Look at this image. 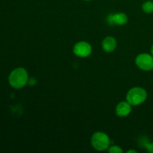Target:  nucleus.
I'll return each mask as SVG.
<instances>
[{"label":"nucleus","mask_w":153,"mask_h":153,"mask_svg":"<svg viewBox=\"0 0 153 153\" xmlns=\"http://www.w3.org/2000/svg\"><path fill=\"white\" fill-rule=\"evenodd\" d=\"M8 81L10 85L16 89H20L25 86L28 81V74L26 70L18 67L10 73Z\"/></svg>","instance_id":"nucleus-1"},{"label":"nucleus","mask_w":153,"mask_h":153,"mask_svg":"<svg viewBox=\"0 0 153 153\" xmlns=\"http://www.w3.org/2000/svg\"><path fill=\"white\" fill-rule=\"evenodd\" d=\"M147 92L140 87H135L128 91L126 95V100L131 105H138L146 101Z\"/></svg>","instance_id":"nucleus-2"},{"label":"nucleus","mask_w":153,"mask_h":153,"mask_svg":"<svg viewBox=\"0 0 153 153\" xmlns=\"http://www.w3.org/2000/svg\"><path fill=\"white\" fill-rule=\"evenodd\" d=\"M110 139L104 132L97 131L94 133L91 137V144L97 151H105L110 146Z\"/></svg>","instance_id":"nucleus-3"},{"label":"nucleus","mask_w":153,"mask_h":153,"mask_svg":"<svg viewBox=\"0 0 153 153\" xmlns=\"http://www.w3.org/2000/svg\"><path fill=\"white\" fill-rule=\"evenodd\" d=\"M135 64L140 70L150 71L153 70V56L147 53H142L135 58Z\"/></svg>","instance_id":"nucleus-4"},{"label":"nucleus","mask_w":153,"mask_h":153,"mask_svg":"<svg viewBox=\"0 0 153 153\" xmlns=\"http://www.w3.org/2000/svg\"><path fill=\"white\" fill-rule=\"evenodd\" d=\"M92 52L91 44L85 41H81L76 43L73 47V52L75 55L80 58H86L89 56Z\"/></svg>","instance_id":"nucleus-5"},{"label":"nucleus","mask_w":153,"mask_h":153,"mask_svg":"<svg viewBox=\"0 0 153 153\" xmlns=\"http://www.w3.org/2000/svg\"><path fill=\"white\" fill-rule=\"evenodd\" d=\"M131 105L128 102H121L117 105L116 107V114L117 116L120 117H126L131 113Z\"/></svg>","instance_id":"nucleus-6"},{"label":"nucleus","mask_w":153,"mask_h":153,"mask_svg":"<svg viewBox=\"0 0 153 153\" xmlns=\"http://www.w3.org/2000/svg\"><path fill=\"white\" fill-rule=\"evenodd\" d=\"M102 49L105 52H112L113 51L115 50L117 47V40L114 37H106L104 40H102Z\"/></svg>","instance_id":"nucleus-7"},{"label":"nucleus","mask_w":153,"mask_h":153,"mask_svg":"<svg viewBox=\"0 0 153 153\" xmlns=\"http://www.w3.org/2000/svg\"><path fill=\"white\" fill-rule=\"evenodd\" d=\"M108 21L117 25H125L128 22V16L124 13H117L108 16Z\"/></svg>","instance_id":"nucleus-8"},{"label":"nucleus","mask_w":153,"mask_h":153,"mask_svg":"<svg viewBox=\"0 0 153 153\" xmlns=\"http://www.w3.org/2000/svg\"><path fill=\"white\" fill-rule=\"evenodd\" d=\"M142 9L146 13H151L153 12V1H146L142 5Z\"/></svg>","instance_id":"nucleus-9"},{"label":"nucleus","mask_w":153,"mask_h":153,"mask_svg":"<svg viewBox=\"0 0 153 153\" xmlns=\"http://www.w3.org/2000/svg\"><path fill=\"white\" fill-rule=\"evenodd\" d=\"M108 152L110 153H122L123 151V149L119 146H115V145H114V146H109Z\"/></svg>","instance_id":"nucleus-10"},{"label":"nucleus","mask_w":153,"mask_h":153,"mask_svg":"<svg viewBox=\"0 0 153 153\" xmlns=\"http://www.w3.org/2000/svg\"><path fill=\"white\" fill-rule=\"evenodd\" d=\"M145 147H146V149H147L148 152L153 153V143H146V146H145Z\"/></svg>","instance_id":"nucleus-11"},{"label":"nucleus","mask_w":153,"mask_h":153,"mask_svg":"<svg viewBox=\"0 0 153 153\" xmlns=\"http://www.w3.org/2000/svg\"><path fill=\"white\" fill-rule=\"evenodd\" d=\"M131 152H134V153H137V151L136 150H133V149H130V150L127 151V153H131Z\"/></svg>","instance_id":"nucleus-12"},{"label":"nucleus","mask_w":153,"mask_h":153,"mask_svg":"<svg viewBox=\"0 0 153 153\" xmlns=\"http://www.w3.org/2000/svg\"><path fill=\"white\" fill-rule=\"evenodd\" d=\"M151 55L153 56V45L152 46V47H151Z\"/></svg>","instance_id":"nucleus-13"},{"label":"nucleus","mask_w":153,"mask_h":153,"mask_svg":"<svg viewBox=\"0 0 153 153\" xmlns=\"http://www.w3.org/2000/svg\"><path fill=\"white\" fill-rule=\"evenodd\" d=\"M85 1H91V0H85Z\"/></svg>","instance_id":"nucleus-14"}]
</instances>
